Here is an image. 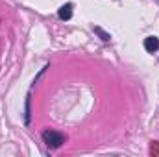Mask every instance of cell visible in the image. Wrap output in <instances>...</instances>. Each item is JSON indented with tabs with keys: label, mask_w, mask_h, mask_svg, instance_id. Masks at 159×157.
Instances as JSON below:
<instances>
[{
	"label": "cell",
	"mask_w": 159,
	"mask_h": 157,
	"mask_svg": "<svg viewBox=\"0 0 159 157\" xmlns=\"http://www.w3.org/2000/svg\"><path fill=\"white\" fill-rule=\"evenodd\" d=\"M24 122L30 124V96L26 98V115H24Z\"/></svg>",
	"instance_id": "5b68a950"
},
{
	"label": "cell",
	"mask_w": 159,
	"mask_h": 157,
	"mask_svg": "<svg viewBox=\"0 0 159 157\" xmlns=\"http://www.w3.org/2000/svg\"><path fill=\"white\" fill-rule=\"evenodd\" d=\"M144 48H146V52H150V54L157 52L159 50V39L156 37V35L146 37V39H144Z\"/></svg>",
	"instance_id": "7a4b0ae2"
},
{
	"label": "cell",
	"mask_w": 159,
	"mask_h": 157,
	"mask_svg": "<svg viewBox=\"0 0 159 157\" xmlns=\"http://www.w3.org/2000/svg\"><path fill=\"white\" fill-rule=\"evenodd\" d=\"M57 17L61 20H69L72 17V4H63L59 9H57Z\"/></svg>",
	"instance_id": "3957f363"
},
{
	"label": "cell",
	"mask_w": 159,
	"mask_h": 157,
	"mask_svg": "<svg viewBox=\"0 0 159 157\" xmlns=\"http://www.w3.org/2000/svg\"><path fill=\"white\" fill-rule=\"evenodd\" d=\"M43 141L46 142L48 148H59L63 142H65V135L63 133H57V131H52V129H46L43 131Z\"/></svg>",
	"instance_id": "6da1fadb"
},
{
	"label": "cell",
	"mask_w": 159,
	"mask_h": 157,
	"mask_svg": "<svg viewBox=\"0 0 159 157\" xmlns=\"http://www.w3.org/2000/svg\"><path fill=\"white\" fill-rule=\"evenodd\" d=\"M94 34H98V35H100V39H102V41H109V39H111V35H109V34H106V32H104L102 28H98V26L94 28Z\"/></svg>",
	"instance_id": "277c9868"
},
{
	"label": "cell",
	"mask_w": 159,
	"mask_h": 157,
	"mask_svg": "<svg viewBox=\"0 0 159 157\" xmlns=\"http://www.w3.org/2000/svg\"><path fill=\"white\" fill-rule=\"evenodd\" d=\"M150 154H152V155H159V142H154V144L150 146Z\"/></svg>",
	"instance_id": "8992f818"
}]
</instances>
